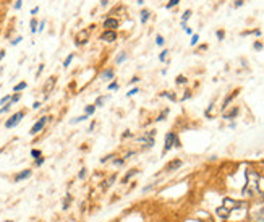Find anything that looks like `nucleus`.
<instances>
[{
    "mask_svg": "<svg viewBox=\"0 0 264 222\" xmlns=\"http://www.w3.org/2000/svg\"><path fill=\"white\" fill-rule=\"evenodd\" d=\"M259 182H261V177L254 170H246V183L242 190V195L246 198H251V196H256V195L264 196L259 190Z\"/></svg>",
    "mask_w": 264,
    "mask_h": 222,
    "instance_id": "1",
    "label": "nucleus"
},
{
    "mask_svg": "<svg viewBox=\"0 0 264 222\" xmlns=\"http://www.w3.org/2000/svg\"><path fill=\"white\" fill-rule=\"evenodd\" d=\"M246 204L242 203V201H235L232 200V198H224V203L220 208H217V216L222 219H227L228 216L232 214V211H235V209H242L245 208Z\"/></svg>",
    "mask_w": 264,
    "mask_h": 222,
    "instance_id": "2",
    "label": "nucleus"
},
{
    "mask_svg": "<svg viewBox=\"0 0 264 222\" xmlns=\"http://www.w3.org/2000/svg\"><path fill=\"white\" fill-rule=\"evenodd\" d=\"M154 136H156V130H151V132L144 133L143 136H140L136 141L143 144V149H147V147H152L154 146Z\"/></svg>",
    "mask_w": 264,
    "mask_h": 222,
    "instance_id": "3",
    "label": "nucleus"
},
{
    "mask_svg": "<svg viewBox=\"0 0 264 222\" xmlns=\"http://www.w3.org/2000/svg\"><path fill=\"white\" fill-rule=\"evenodd\" d=\"M102 26L105 28V31H117V28L120 26V20L115 18V16H107Z\"/></svg>",
    "mask_w": 264,
    "mask_h": 222,
    "instance_id": "4",
    "label": "nucleus"
},
{
    "mask_svg": "<svg viewBox=\"0 0 264 222\" xmlns=\"http://www.w3.org/2000/svg\"><path fill=\"white\" fill-rule=\"evenodd\" d=\"M23 117H25V112H23V110L13 113V115H11V117L8 118V120L5 122V127H7V128H15L16 125H18V123L21 122V118H23Z\"/></svg>",
    "mask_w": 264,
    "mask_h": 222,
    "instance_id": "5",
    "label": "nucleus"
},
{
    "mask_svg": "<svg viewBox=\"0 0 264 222\" xmlns=\"http://www.w3.org/2000/svg\"><path fill=\"white\" fill-rule=\"evenodd\" d=\"M178 140L177 138V135L174 133V132H169L167 135H165V144H164V151L162 152H167V151H170L172 147L175 146V141Z\"/></svg>",
    "mask_w": 264,
    "mask_h": 222,
    "instance_id": "6",
    "label": "nucleus"
},
{
    "mask_svg": "<svg viewBox=\"0 0 264 222\" xmlns=\"http://www.w3.org/2000/svg\"><path fill=\"white\" fill-rule=\"evenodd\" d=\"M88 39H89V31L88 29H81L76 34V37H75V44L79 47V45H84L86 42H88Z\"/></svg>",
    "mask_w": 264,
    "mask_h": 222,
    "instance_id": "7",
    "label": "nucleus"
},
{
    "mask_svg": "<svg viewBox=\"0 0 264 222\" xmlns=\"http://www.w3.org/2000/svg\"><path fill=\"white\" fill-rule=\"evenodd\" d=\"M45 123H47V117H41V118H39V120H37L36 123L33 125V128L29 130V133H31V135H37V133H39V132H41V130L45 127Z\"/></svg>",
    "mask_w": 264,
    "mask_h": 222,
    "instance_id": "8",
    "label": "nucleus"
},
{
    "mask_svg": "<svg viewBox=\"0 0 264 222\" xmlns=\"http://www.w3.org/2000/svg\"><path fill=\"white\" fill-rule=\"evenodd\" d=\"M117 37H118V34L117 31H104L101 34V41H104V42H113V41H117Z\"/></svg>",
    "mask_w": 264,
    "mask_h": 222,
    "instance_id": "9",
    "label": "nucleus"
},
{
    "mask_svg": "<svg viewBox=\"0 0 264 222\" xmlns=\"http://www.w3.org/2000/svg\"><path fill=\"white\" fill-rule=\"evenodd\" d=\"M55 76H50L49 79H47V83H45V86H44V93H45V99L49 98V94H50V91L54 89V86H55Z\"/></svg>",
    "mask_w": 264,
    "mask_h": 222,
    "instance_id": "10",
    "label": "nucleus"
},
{
    "mask_svg": "<svg viewBox=\"0 0 264 222\" xmlns=\"http://www.w3.org/2000/svg\"><path fill=\"white\" fill-rule=\"evenodd\" d=\"M180 166H182V161H180V159H174L172 162H169L167 166H165L164 170H165V172H174V170H177Z\"/></svg>",
    "mask_w": 264,
    "mask_h": 222,
    "instance_id": "11",
    "label": "nucleus"
},
{
    "mask_svg": "<svg viewBox=\"0 0 264 222\" xmlns=\"http://www.w3.org/2000/svg\"><path fill=\"white\" fill-rule=\"evenodd\" d=\"M149 18H151V10L143 8L140 11V21H141V25H146V23L149 21Z\"/></svg>",
    "mask_w": 264,
    "mask_h": 222,
    "instance_id": "12",
    "label": "nucleus"
},
{
    "mask_svg": "<svg viewBox=\"0 0 264 222\" xmlns=\"http://www.w3.org/2000/svg\"><path fill=\"white\" fill-rule=\"evenodd\" d=\"M251 217H253V222H264V208L256 209Z\"/></svg>",
    "mask_w": 264,
    "mask_h": 222,
    "instance_id": "13",
    "label": "nucleus"
},
{
    "mask_svg": "<svg viewBox=\"0 0 264 222\" xmlns=\"http://www.w3.org/2000/svg\"><path fill=\"white\" fill-rule=\"evenodd\" d=\"M191 15H193V11H191L190 8L183 11V15H182V28H183V29H185V28H186V21L191 18Z\"/></svg>",
    "mask_w": 264,
    "mask_h": 222,
    "instance_id": "14",
    "label": "nucleus"
},
{
    "mask_svg": "<svg viewBox=\"0 0 264 222\" xmlns=\"http://www.w3.org/2000/svg\"><path fill=\"white\" fill-rule=\"evenodd\" d=\"M238 112H240L238 107H233L232 110H228L227 113H224V118H227V120H232L233 117H237V115H238Z\"/></svg>",
    "mask_w": 264,
    "mask_h": 222,
    "instance_id": "15",
    "label": "nucleus"
},
{
    "mask_svg": "<svg viewBox=\"0 0 264 222\" xmlns=\"http://www.w3.org/2000/svg\"><path fill=\"white\" fill-rule=\"evenodd\" d=\"M113 76H115V73H113L112 68H109V70H104L101 73V78L102 79H113Z\"/></svg>",
    "mask_w": 264,
    "mask_h": 222,
    "instance_id": "16",
    "label": "nucleus"
},
{
    "mask_svg": "<svg viewBox=\"0 0 264 222\" xmlns=\"http://www.w3.org/2000/svg\"><path fill=\"white\" fill-rule=\"evenodd\" d=\"M28 177H31V170H23V172H20L18 175L15 177V182H21V180H25Z\"/></svg>",
    "mask_w": 264,
    "mask_h": 222,
    "instance_id": "17",
    "label": "nucleus"
},
{
    "mask_svg": "<svg viewBox=\"0 0 264 222\" xmlns=\"http://www.w3.org/2000/svg\"><path fill=\"white\" fill-rule=\"evenodd\" d=\"M238 91L240 89H235L233 91V93L230 94V96H227V98H225V101H224V104H222V109H227V105H228V102H230L233 98H237V94H238Z\"/></svg>",
    "mask_w": 264,
    "mask_h": 222,
    "instance_id": "18",
    "label": "nucleus"
},
{
    "mask_svg": "<svg viewBox=\"0 0 264 222\" xmlns=\"http://www.w3.org/2000/svg\"><path fill=\"white\" fill-rule=\"evenodd\" d=\"M107 101H109V96H101V98L96 99V104H94V105H96V107H102Z\"/></svg>",
    "mask_w": 264,
    "mask_h": 222,
    "instance_id": "19",
    "label": "nucleus"
},
{
    "mask_svg": "<svg viewBox=\"0 0 264 222\" xmlns=\"http://www.w3.org/2000/svg\"><path fill=\"white\" fill-rule=\"evenodd\" d=\"M29 26H31V33H33V34H36V33H37V26H39L37 20H36V18H33V20H31V23H29Z\"/></svg>",
    "mask_w": 264,
    "mask_h": 222,
    "instance_id": "20",
    "label": "nucleus"
},
{
    "mask_svg": "<svg viewBox=\"0 0 264 222\" xmlns=\"http://www.w3.org/2000/svg\"><path fill=\"white\" fill-rule=\"evenodd\" d=\"M94 110H96V105L94 104H91V105H86L84 107V113H86V115H93V113H94Z\"/></svg>",
    "mask_w": 264,
    "mask_h": 222,
    "instance_id": "21",
    "label": "nucleus"
},
{
    "mask_svg": "<svg viewBox=\"0 0 264 222\" xmlns=\"http://www.w3.org/2000/svg\"><path fill=\"white\" fill-rule=\"evenodd\" d=\"M127 59H128V55H127V52H120V55H118L117 59H115V62H117V63L120 65V63H123V62L127 60Z\"/></svg>",
    "mask_w": 264,
    "mask_h": 222,
    "instance_id": "22",
    "label": "nucleus"
},
{
    "mask_svg": "<svg viewBox=\"0 0 264 222\" xmlns=\"http://www.w3.org/2000/svg\"><path fill=\"white\" fill-rule=\"evenodd\" d=\"M135 174H138V170H136V169H131L130 172H128V174H127V175H125V177H123V180H122V182H123V183H127V182H128V180H130L131 177H133Z\"/></svg>",
    "mask_w": 264,
    "mask_h": 222,
    "instance_id": "23",
    "label": "nucleus"
},
{
    "mask_svg": "<svg viewBox=\"0 0 264 222\" xmlns=\"http://www.w3.org/2000/svg\"><path fill=\"white\" fill-rule=\"evenodd\" d=\"M28 86V84H26V81H21V83H18V84H16V86L13 88V91H15V93H20V91H23V89H25Z\"/></svg>",
    "mask_w": 264,
    "mask_h": 222,
    "instance_id": "24",
    "label": "nucleus"
},
{
    "mask_svg": "<svg viewBox=\"0 0 264 222\" xmlns=\"http://www.w3.org/2000/svg\"><path fill=\"white\" fill-rule=\"evenodd\" d=\"M73 59H75V54H68V57L63 60V67H65V68L70 67V63H71V60H73Z\"/></svg>",
    "mask_w": 264,
    "mask_h": 222,
    "instance_id": "25",
    "label": "nucleus"
},
{
    "mask_svg": "<svg viewBox=\"0 0 264 222\" xmlns=\"http://www.w3.org/2000/svg\"><path fill=\"white\" fill-rule=\"evenodd\" d=\"M178 3H180V0H169V2H167V5H165V8H167V10H170V8L177 7Z\"/></svg>",
    "mask_w": 264,
    "mask_h": 222,
    "instance_id": "26",
    "label": "nucleus"
},
{
    "mask_svg": "<svg viewBox=\"0 0 264 222\" xmlns=\"http://www.w3.org/2000/svg\"><path fill=\"white\" fill-rule=\"evenodd\" d=\"M20 99H21V94H20V93H15L13 96H11V99H10V104L13 105V104H16V102H18Z\"/></svg>",
    "mask_w": 264,
    "mask_h": 222,
    "instance_id": "27",
    "label": "nucleus"
},
{
    "mask_svg": "<svg viewBox=\"0 0 264 222\" xmlns=\"http://www.w3.org/2000/svg\"><path fill=\"white\" fill-rule=\"evenodd\" d=\"M86 118H88V115H86V113H84V115H81V117H76V118H73V120H71V125L79 123V122H84Z\"/></svg>",
    "mask_w": 264,
    "mask_h": 222,
    "instance_id": "28",
    "label": "nucleus"
},
{
    "mask_svg": "<svg viewBox=\"0 0 264 222\" xmlns=\"http://www.w3.org/2000/svg\"><path fill=\"white\" fill-rule=\"evenodd\" d=\"M216 36H217L219 41H224V37H225V31H224V29H217L216 31Z\"/></svg>",
    "mask_w": 264,
    "mask_h": 222,
    "instance_id": "29",
    "label": "nucleus"
},
{
    "mask_svg": "<svg viewBox=\"0 0 264 222\" xmlns=\"http://www.w3.org/2000/svg\"><path fill=\"white\" fill-rule=\"evenodd\" d=\"M175 81H177V84H185V83L188 81V79H186L185 76H183V75H178V76H177V79H175Z\"/></svg>",
    "mask_w": 264,
    "mask_h": 222,
    "instance_id": "30",
    "label": "nucleus"
},
{
    "mask_svg": "<svg viewBox=\"0 0 264 222\" xmlns=\"http://www.w3.org/2000/svg\"><path fill=\"white\" fill-rule=\"evenodd\" d=\"M160 96H162V98H169L170 101H177V98L172 93H160Z\"/></svg>",
    "mask_w": 264,
    "mask_h": 222,
    "instance_id": "31",
    "label": "nucleus"
},
{
    "mask_svg": "<svg viewBox=\"0 0 264 222\" xmlns=\"http://www.w3.org/2000/svg\"><path fill=\"white\" fill-rule=\"evenodd\" d=\"M31 156H33L34 159H39V157L42 156V152L39 151V149H33V151H31Z\"/></svg>",
    "mask_w": 264,
    "mask_h": 222,
    "instance_id": "32",
    "label": "nucleus"
},
{
    "mask_svg": "<svg viewBox=\"0 0 264 222\" xmlns=\"http://www.w3.org/2000/svg\"><path fill=\"white\" fill-rule=\"evenodd\" d=\"M167 54H169V50H167V49H164L162 52H160V55H159V60H160V62H164L165 59H167Z\"/></svg>",
    "mask_w": 264,
    "mask_h": 222,
    "instance_id": "33",
    "label": "nucleus"
},
{
    "mask_svg": "<svg viewBox=\"0 0 264 222\" xmlns=\"http://www.w3.org/2000/svg\"><path fill=\"white\" fill-rule=\"evenodd\" d=\"M164 42H165V41H164V37L160 36V34H157V36H156V44H157V45H160V47H162V45H164Z\"/></svg>",
    "mask_w": 264,
    "mask_h": 222,
    "instance_id": "34",
    "label": "nucleus"
},
{
    "mask_svg": "<svg viewBox=\"0 0 264 222\" xmlns=\"http://www.w3.org/2000/svg\"><path fill=\"white\" fill-rule=\"evenodd\" d=\"M10 99H11V96H10V94H8V96H3V98H2V101H0V105L8 104V102H10Z\"/></svg>",
    "mask_w": 264,
    "mask_h": 222,
    "instance_id": "35",
    "label": "nucleus"
},
{
    "mask_svg": "<svg viewBox=\"0 0 264 222\" xmlns=\"http://www.w3.org/2000/svg\"><path fill=\"white\" fill-rule=\"evenodd\" d=\"M198 41H199V36H198V34H193L190 44H191V45H196V44H198Z\"/></svg>",
    "mask_w": 264,
    "mask_h": 222,
    "instance_id": "36",
    "label": "nucleus"
},
{
    "mask_svg": "<svg viewBox=\"0 0 264 222\" xmlns=\"http://www.w3.org/2000/svg\"><path fill=\"white\" fill-rule=\"evenodd\" d=\"M109 89H110V91H117L118 89V83L117 81H112L110 84H109V86H107Z\"/></svg>",
    "mask_w": 264,
    "mask_h": 222,
    "instance_id": "37",
    "label": "nucleus"
},
{
    "mask_svg": "<svg viewBox=\"0 0 264 222\" xmlns=\"http://www.w3.org/2000/svg\"><path fill=\"white\" fill-rule=\"evenodd\" d=\"M70 201H71V196H70V195H67L65 201H63V209H68V206H70Z\"/></svg>",
    "mask_w": 264,
    "mask_h": 222,
    "instance_id": "38",
    "label": "nucleus"
},
{
    "mask_svg": "<svg viewBox=\"0 0 264 222\" xmlns=\"http://www.w3.org/2000/svg\"><path fill=\"white\" fill-rule=\"evenodd\" d=\"M167 113H169V109H165L162 113L159 115V118H157V122H162V120H165V117H167Z\"/></svg>",
    "mask_w": 264,
    "mask_h": 222,
    "instance_id": "39",
    "label": "nucleus"
},
{
    "mask_svg": "<svg viewBox=\"0 0 264 222\" xmlns=\"http://www.w3.org/2000/svg\"><path fill=\"white\" fill-rule=\"evenodd\" d=\"M243 3H245V0H235V2H233V8H240Z\"/></svg>",
    "mask_w": 264,
    "mask_h": 222,
    "instance_id": "40",
    "label": "nucleus"
},
{
    "mask_svg": "<svg viewBox=\"0 0 264 222\" xmlns=\"http://www.w3.org/2000/svg\"><path fill=\"white\" fill-rule=\"evenodd\" d=\"M10 107H11V104H10V102H8V104H5V105L2 107V109H0V113H5V112H8V110H10Z\"/></svg>",
    "mask_w": 264,
    "mask_h": 222,
    "instance_id": "41",
    "label": "nucleus"
},
{
    "mask_svg": "<svg viewBox=\"0 0 264 222\" xmlns=\"http://www.w3.org/2000/svg\"><path fill=\"white\" fill-rule=\"evenodd\" d=\"M138 93H140V89H138V88H133V89L130 91V93H127V96H128V98H131V96H135V94H138Z\"/></svg>",
    "mask_w": 264,
    "mask_h": 222,
    "instance_id": "42",
    "label": "nucleus"
},
{
    "mask_svg": "<svg viewBox=\"0 0 264 222\" xmlns=\"http://www.w3.org/2000/svg\"><path fill=\"white\" fill-rule=\"evenodd\" d=\"M253 47H254V50H261V49H262V42H259V41H256V42L253 44Z\"/></svg>",
    "mask_w": 264,
    "mask_h": 222,
    "instance_id": "43",
    "label": "nucleus"
},
{
    "mask_svg": "<svg viewBox=\"0 0 264 222\" xmlns=\"http://www.w3.org/2000/svg\"><path fill=\"white\" fill-rule=\"evenodd\" d=\"M21 41H23V37H21V36H18V37H15L13 41H11V45H16V44H20Z\"/></svg>",
    "mask_w": 264,
    "mask_h": 222,
    "instance_id": "44",
    "label": "nucleus"
},
{
    "mask_svg": "<svg viewBox=\"0 0 264 222\" xmlns=\"http://www.w3.org/2000/svg\"><path fill=\"white\" fill-rule=\"evenodd\" d=\"M23 7V0H16L15 2V10H20Z\"/></svg>",
    "mask_w": 264,
    "mask_h": 222,
    "instance_id": "45",
    "label": "nucleus"
},
{
    "mask_svg": "<svg viewBox=\"0 0 264 222\" xmlns=\"http://www.w3.org/2000/svg\"><path fill=\"white\" fill-rule=\"evenodd\" d=\"M122 164H125V159H115L113 161V166H122Z\"/></svg>",
    "mask_w": 264,
    "mask_h": 222,
    "instance_id": "46",
    "label": "nucleus"
},
{
    "mask_svg": "<svg viewBox=\"0 0 264 222\" xmlns=\"http://www.w3.org/2000/svg\"><path fill=\"white\" fill-rule=\"evenodd\" d=\"M44 26H45V21H39V26H37V31H44Z\"/></svg>",
    "mask_w": 264,
    "mask_h": 222,
    "instance_id": "47",
    "label": "nucleus"
},
{
    "mask_svg": "<svg viewBox=\"0 0 264 222\" xmlns=\"http://www.w3.org/2000/svg\"><path fill=\"white\" fill-rule=\"evenodd\" d=\"M78 177H79V178H84V177H86V169H81V170H79Z\"/></svg>",
    "mask_w": 264,
    "mask_h": 222,
    "instance_id": "48",
    "label": "nucleus"
},
{
    "mask_svg": "<svg viewBox=\"0 0 264 222\" xmlns=\"http://www.w3.org/2000/svg\"><path fill=\"white\" fill-rule=\"evenodd\" d=\"M42 164H44V157L41 156L39 159H36V166H42Z\"/></svg>",
    "mask_w": 264,
    "mask_h": 222,
    "instance_id": "49",
    "label": "nucleus"
},
{
    "mask_svg": "<svg viewBox=\"0 0 264 222\" xmlns=\"http://www.w3.org/2000/svg\"><path fill=\"white\" fill-rule=\"evenodd\" d=\"M39 107H41V102H34V104H33V109H39Z\"/></svg>",
    "mask_w": 264,
    "mask_h": 222,
    "instance_id": "50",
    "label": "nucleus"
},
{
    "mask_svg": "<svg viewBox=\"0 0 264 222\" xmlns=\"http://www.w3.org/2000/svg\"><path fill=\"white\" fill-rule=\"evenodd\" d=\"M185 33L186 34H191V36H193V29H191V28H188V26L185 28Z\"/></svg>",
    "mask_w": 264,
    "mask_h": 222,
    "instance_id": "51",
    "label": "nucleus"
},
{
    "mask_svg": "<svg viewBox=\"0 0 264 222\" xmlns=\"http://www.w3.org/2000/svg\"><path fill=\"white\" fill-rule=\"evenodd\" d=\"M109 5V0H101V7H107Z\"/></svg>",
    "mask_w": 264,
    "mask_h": 222,
    "instance_id": "52",
    "label": "nucleus"
},
{
    "mask_svg": "<svg viewBox=\"0 0 264 222\" xmlns=\"http://www.w3.org/2000/svg\"><path fill=\"white\" fill-rule=\"evenodd\" d=\"M37 11H39V7H34V8L31 10V15H36V13H37Z\"/></svg>",
    "mask_w": 264,
    "mask_h": 222,
    "instance_id": "53",
    "label": "nucleus"
},
{
    "mask_svg": "<svg viewBox=\"0 0 264 222\" xmlns=\"http://www.w3.org/2000/svg\"><path fill=\"white\" fill-rule=\"evenodd\" d=\"M42 70H44V65H39V70H37V76L42 73Z\"/></svg>",
    "mask_w": 264,
    "mask_h": 222,
    "instance_id": "54",
    "label": "nucleus"
},
{
    "mask_svg": "<svg viewBox=\"0 0 264 222\" xmlns=\"http://www.w3.org/2000/svg\"><path fill=\"white\" fill-rule=\"evenodd\" d=\"M5 54H7V52H5V50H0V62H2V59L5 57Z\"/></svg>",
    "mask_w": 264,
    "mask_h": 222,
    "instance_id": "55",
    "label": "nucleus"
},
{
    "mask_svg": "<svg viewBox=\"0 0 264 222\" xmlns=\"http://www.w3.org/2000/svg\"><path fill=\"white\" fill-rule=\"evenodd\" d=\"M138 81H140V78L135 76V78H131V81H130V83H138Z\"/></svg>",
    "mask_w": 264,
    "mask_h": 222,
    "instance_id": "56",
    "label": "nucleus"
},
{
    "mask_svg": "<svg viewBox=\"0 0 264 222\" xmlns=\"http://www.w3.org/2000/svg\"><path fill=\"white\" fill-rule=\"evenodd\" d=\"M130 135H131V133H130V132H125V133H123V135H122V138H128V136H130Z\"/></svg>",
    "mask_w": 264,
    "mask_h": 222,
    "instance_id": "57",
    "label": "nucleus"
},
{
    "mask_svg": "<svg viewBox=\"0 0 264 222\" xmlns=\"http://www.w3.org/2000/svg\"><path fill=\"white\" fill-rule=\"evenodd\" d=\"M136 2L140 3V5H143V3H144V0H136Z\"/></svg>",
    "mask_w": 264,
    "mask_h": 222,
    "instance_id": "58",
    "label": "nucleus"
},
{
    "mask_svg": "<svg viewBox=\"0 0 264 222\" xmlns=\"http://www.w3.org/2000/svg\"><path fill=\"white\" fill-rule=\"evenodd\" d=\"M2 70H3V68H2V67H0V73H2Z\"/></svg>",
    "mask_w": 264,
    "mask_h": 222,
    "instance_id": "59",
    "label": "nucleus"
},
{
    "mask_svg": "<svg viewBox=\"0 0 264 222\" xmlns=\"http://www.w3.org/2000/svg\"><path fill=\"white\" fill-rule=\"evenodd\" d=\"M5 222H13V220H5Z\"/></svg>",
    "mask_w": 264,
    "mask_h": 222,
    "instance_id": "60",
    "label": "nucleus"
}]
</instances>
